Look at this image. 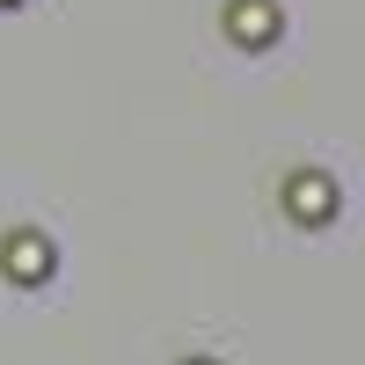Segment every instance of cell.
<instances>
[{
    "label": "cell",
    "mask_w": 365,
    "mask_h": 365,
    "mask_svg": "<svg viewBox=\"0 0 365 365\" xmlns=\"http://www.w3.org/2000/svg\"><path fill=\"white\" fill-rule=\"evenodd\" d=\"M0 8H15V0H0Z\"/></svg>",
    "instance_id": "5b68a950"
},
{
    "label": "cell",
    "mask_w": 365,
    "mask_h": 365,
    "mask_svg": "<svg viewBox=\"0 0 365 365\" xmlns=\"http://www.w3.org/2000/svg\"><path fill=\"white\" fill-rule=\"evenodd\" d=\"M190 365H212V358H190Z\"/></svg>",
    "instance_id": "277c9868"
},
{
    "label": "cell",
    "mask_w": 365,
    "mask_h": 365,
    "mask_svg": "<svg viewBox=\"0 0 365 365\" xmlns=\"http://www.w3.org/2000/svg\"><path fill=\"white\" fill-rule=\"evenodd\" d=\"M285 212L299 227H329V220H336V182H329V175H292L285 182Z\"/></svg>",
    "instance_id": "6da1fadb"
},
{
    "label": "cell",
    "mask_w": 365,
    "mask_h": 365,
    "mask_svg": "<svg viewBox=\"0 0 365 365\" xmlns=\"http://www.w3.org/2000/svg\"><path fill=\"white\" fill-rule=\"evenodd\" d=\"M278 29H285V22H278V8H270V0H234V8H227V37L249 44V51H263Z\"/></svg>",
    "instance_id": "7a4b0ae2"
},
{
    "label": "cell",
    "mask_w": 365,
    "mask_h": 365,
    "mask_svg": "<svg viewBox=\"0 0 365 365\" xmlns=\"http://www.w3.org/2000/svg\"><path fill=\"white\" fill-rule=\"evenodd\" d=\"M51 270H58V256H51L44 234H15V241H8V278H15V285H44Z\"/></svg>",
    "instance_id": "3957f363"
}]
</instances>
